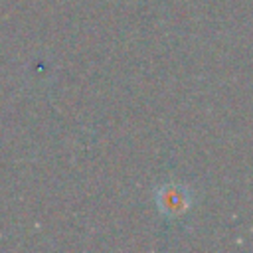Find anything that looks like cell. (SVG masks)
Returning a JSON list of instances; mask_svg holds the SVG:
<instances>
[{
  "label": "cell",
  "instance_id": "6da1fadb",
  "mask_svg": "<svg viewBox=\"0 0 253 253\" xmlns=\"http://www.w3.org/2000/svg\"><path fill=\"white\" fill-rule=\"evenodd\" d=\"M160 208L168 213H178L182 210H186L188 200H186V192L178 190V188H164L160 192Z\"/></svg>",
  "mask_w": 253,
  "mask_h": 253
}]
</instances>
